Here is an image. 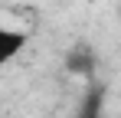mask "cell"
<instances>
[{"instance_id":"6da1fadb","label":"cell","mask_w":121,"mask_h":118,"mask_svg":"<svg viewBox=\"0 0 121 118\" xmlns=\"http://www.w3.org/2000/svg\"><path fill=\"white\" fill-rule=\"evenodd\" d=\"M26 43H30V36L23 30H13V26H3L0 23V69L20 56L23 49H26Z\"/></svg>"},{"instance_id":"7a4b0ae2","label":"cell","mask_w":121,"mask_h":118,"mask_svg":"<svg viewBox=\"0 0 121 118\" xmlns=\"http://www.w3.org/2000/svg\"><path fill=\"white\" fill-rule=\"evenodd\" d=\"M65 69H69L72 76H92V72H95V53H92V46H88V43L72 46L69 56H65Z\"/></svg>"},{"instance_id":"3957f363","label":"cell","mask_w":121,"mask_h":118,"mask_svg":"<svg viewBox=\"0 0 121 118\" xmlns=\"http://www.w3.org/2000/svg\"><path fill=\"white\" fill-rule=\"evenodd\" d=\"M101 115H105V92H101L98 85H92L85 92V98H82L75 118H101Z\"/></svg>"}]
</instances>
